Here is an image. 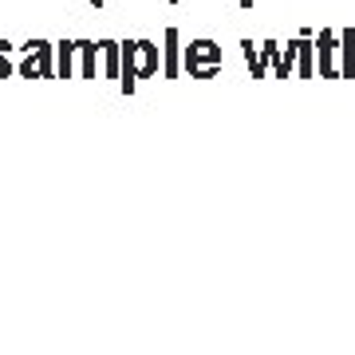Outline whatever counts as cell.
Masks as SVG:
<instances>
[{
  "mask_svg": "<svg viewBox=\"0 0 355 355\" xmlns=\"http://www.w3.org/2000/svg\"><path fill=\"white\" fill-rule=\"evenodd\" d=\"M119 51H123V76H119V83H123L127 95L139 87V79H154V76H158V48H154L150 40H130V44H119Z\"/></svg>",
  "mask_w": 355,
  "mask_h": 355,
  "instance_id": "cell-1",
  "label": "cell"
},
{
  "mask_svg": "<svg viewBox=\"0 0 355 355\" xmlns=\"http://www.w3.org/2000/svg\"><path fill=\"white\" fill-rule=\"evenodd\" d=\"M186 67H190L193 79H214L217 67H221V48L214 40H193L186 48Z\"/></svg>",
  "mask_w": 355,
  "mask_h": 355,
  "instance_id": "cell-2",
  "label": "cell"
},
{
  "mask_svg": "<svg viewBox=\"0 0 355 355\" xmlns=\"http://www.w3.org/2000/svg\"><path fill=\"white\" fill-rule=\"evenodd\" d=\"M24 51H28V55H24V64H20V76H24V79H51V76H55V67H51V44L32 40Z\"/></svg>",
  "mask_w": 355,
  "mask_h": 355,
  "instance_id": "cell-3",
  "label": "cell"
},
{
  "mask_svg": "<svg viewBox=\"0 0 355 355\" xmlns=\"http://www.w3.org/2000/svg\"><path fill=\"white\" fill-rule=\"evenodd\" d=\"M336 32H331V28H320L316 32V71L324 79H336L340 76V67H336Z\"/></svg>",
  "mask_w": 355,
  "mask_h": 355,
  "instance_id": "cell-4",
  "label": "cell"
},
{
  "mask_svg": "<svg viewBox=\"0 0 355 355\" xmlns=\"http://www.w3.org/2000/svg\"><path fill=\"white\" fill-rule=\"evenodd\" d=\"M340 44H343V64H340V76L343 79H355V28H347L340 36Z\"/></svg>",
  "mask_w": 355,
  "mask_h": 355,
  "instance_id": "cell-5",
  "label": "cell"
},
{
  "mask_svg": "<svg viewBox=\"0 0 355 355\" xmlns=\"http://www.w3.org/2000/svg\"><path fill=\"white\" fill-rule=\"evenodd\" d=\"M316 67H312V32H300V79H312Z\"/></svg>",
  "mask_w": 355,
  "mask_h": 355,
  "instance_id": "cell-6",
  "label": "cell"
},
{
  "mask_svg": "<svg viewBox=\"0 0 355 355\" xmlns=\"http://www.w3.org/2000/svg\"><path fill=\"white\" fill-rule=\"evenodd\" d=\"M76 51L83 55V67H79V76L83 79H95V44H87V40H79Z\"/></svg>",
  "mask_w": 355,
  "mask_h": 355,
  "instance_id": "cell-7",
  "label": "cell"
},
{
  "mask_svg": "<svg viewBox=\"0 0 355 355\" xmlns=\"http://www.w3.org/2000/svg\"><path fill=\"white\" fill-rule=\"evenodd\" d=\"M71 55H76V44H60V64H55V76L60 79L71 76Z\"/></svg>",
  "mask_w": 355,
  "mask_h": 355,
  "instance_id": "cell-8",
  "label": "cell"
},
{
  "mask_svg": "<svg viewBox=\"0 0 355 355\" xmlns=\"http://www.w3.org/2000/svg\"><path fill=\"white\" fill-rule=\"evenodd\" d=\"M99 48L107 51V71L114 76V71H119V44H111V40H103Z\"/></svg>",
  "mask_w": 355,
  "mask_h": 355,
  "instance_id": "cell-9",
  "label": "cell"
},
{
  "mask_svg": "<svg viewBox=\"0 0 355 355\" xmlns=\"http://www.w3.org/2000/svg\"><path fill=\"white\" fill-rule=\"evenodd\" d=\"M8 71H12V64H8V44L0 40V79L8 76Z\"/></svg>",
  "mask_w": 355,
  "mask_h": 355,
  "instance_id": "cell-10",
  "label": "cell"
},
{
  "mask_svg": "<svg viewBox=\"0 0 355 355\" xmlns=\"http://www.w3.org/2000/svg\"><path fill=\"white\" fill-rule=\"evenodd\" d=\"M249 4H253V0H241V8H249Z\"/></svg>",
  "mask_w": 355,
  "mask_h": 355,
  "instance_id": "cell-11",
  "label": "cell"
},
{
  "mask_svg": "<svg viewBox=\"0 0 355 355\" xmlns=\"http://www.w3.org/2000/svg\"><path fill=\"white\" fill-rule=\"evenodd\" d=\"M91 4H95V8H99V4H103V0H91Z\"/></svg>",
  "mask_w": 355,
  "mask_h": 355,
  "instance_id": "cell-12",
  "label": "cell"
}]
</instances>
